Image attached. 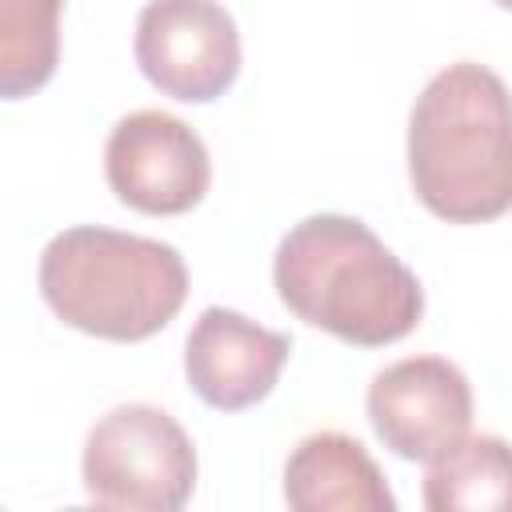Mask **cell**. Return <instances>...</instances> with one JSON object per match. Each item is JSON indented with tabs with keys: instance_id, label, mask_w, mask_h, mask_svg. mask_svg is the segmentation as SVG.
Masks as SVG:
<instances>
[{
	"instance_id": "6da1fadb",
	"label": "cell",
	"mask_w": 512,
	"mask_h": 512,
	"mask_svg": "<svg viewBox=\"0 0 512 512\" xmlns=\"http://www.w3.org/2000/svg\"><path fill=\"white\" fill-rule=\"evenodd\" d=\"M284 308L356 348L404 340L424 316L416 272L356 216L320 212L288 228L272 260Z\"/></svg>"
},
{
	"instance_id": "7a4b0ae2",
	"label": "cell",
	"mask_w": 512,
	"mask_h": 512,
	"mask_svg": "<svg viewBox=\"0 0 512 512\" xmlns=\"http://www.w3.org/2000/svg\"><path fill=\"white\" fill-rule=\"evenodd\" d=\"M408 176L448 224L512 212V92L492 68L456 60L424 84L408 116Z\"/></svg>"
},
{
	"instance_id": "3957f363",
	"label": "cell",
	"mask_w": 512,
	"mask_h": 512,
	"mask_svg": "<svg viewBox=\"0 0 512 512\" xmlns=\"http://www.w3.org/2000/svg\"><path fill=\"white\" fill-rule=\"evenodd\" d=\"M40 296L76 332L116 344L156 336L188 300L184 256L152 236L76 224L40 252Z\"/></svg>"
},
{
	"instance_id": "277c9868",
	"label": "cell",
	"mask_w": 512,
	"mask_h": 512,
	"mask_svg": "<svg viewBox=\"0 0 512 512\" xmlns=\"http://www.w3.org/2000/svg\"><path fill=\"white\" fill-rule=\"evenodd\" d=\"M80 476L88 500L100 508L176 512L196 488V448L164 408L120 404L92 424Z\"/></svg>"
},
{
	"instance_id": "5b68a950",
	"label": "cell",
	"mask_w": 512,
	"mask_h": 512,
	"mask_svg": "<svg viewBox=\"0 0 512 512\" xmlns=\"http://www.w3.org/2000/svg\"><path fill=\"white\" fill-rule=\"evenodd\" d=\"M132 52L144 80L184 104H208L240 76V32L216 0H148Z\"/></svg>"
},
{
	"instance_id": "8992f818",
	"label": "cell",
	"mask_w": 512,
	"mask_h": 512,
	"mask_svg": "<svg viewBox=\"0 0 512 512\" xmlns=\"http://www.w3.org/2000/svg\"><path fill=\"white\" fill-rule=\"evenodd\" d=\"M104 176L132 212L180 216L208 196L212 160L192 124L160 108H140L108 132Z\"/></svg>"
},
{
	"instance_id": "52a82bcc",
	"label": "cell",
	"mask_w": 512,
	"mask_h": 512,
	"mask_svg": "<svg viewBox=\"0 0 512 512\" xmlns=\"http://www.w3.org/2000/svg\"><path fill=\"white\" fill-rule=\"evenodd\" d=\"M368 424L400 460H436L472 424V384L444 356H408L368 384Z\"/></svg>"
},
{
	"instance_id": "ba28073f",
	"label": "cell",
	"mask_w": 512,
	"mask_h": 512,
	"mask_svg": "<svg viewBox=\"0 0 512 512\" xmlns=\"http://www.w3.org/2000/svg\"><path fill=\"white\" fill-rule=\"evenodd\" d=\"M288 352L292 340L284 332L212 304L196 316L184 340V376L208 408L244 412L276 388Z\"/></svg>"
},
{
	"instance_id": "9c48e42d",
	"label": "cell",
	"mask_w": 512,
	"mask_h": 512,
	"mask_svg": "<svg viewBox=\"0 0 512 512\" xmlns=\"http://www.w3.org/2000/svg\"><path fill=\"white\" fill-rule=\"evenodd\" d=\"M284 500L296 512H392L396 496L356 436L312 432L284 464Z\"/></svg>"
},
{
	"instance_id": "30bf717a",
	"label": "cell",
	"mask_w": 512,
	"mask_h": 512,
	"mask_svg": "<svg viewBox=\"0 0 512 512\" xmlns=\"http://www.w3.org/2000/svg\"><path fill=\"white\" fill-rule=\"evenodd\" d=\"M428 512H512V444L500 436H460L424 472Z\"/></svg>"
},
{
	"instance_id": "8fae6325",
	"label": "cell",
	"mask_w": 512,
	"mask_h": 512,
	"mask_svg": "<svg viewBox=\"0 0 512 512\" xmlns=\"http://www.w3.org/2000/svg\"><path fill=\"white\" fill-rule=\"evenodd\" d=\"M64 0H0V96L20 100L44 88L60 64Z\"/></svg>"
},
{
	"instance_id": "7c38bea8",
	"label": "cell",
	"mask_w": 512,
	"mask_h": 512,
	"mask_svg": "<svg viewBox=\"0 0 512 512\" xmlns=\"http://www.w3.org/2000/svg\"><path fill=\"white\" fill-rule=\"evenodd\" d=\"M492 4H500V8H508V12H512V0H492Z\"/></svg>"
}]
</instances>
